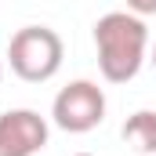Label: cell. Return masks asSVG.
<instances>
[{
    "mask_svg": "<svg viewBox=\"0 0 156 156\" xmlns=\"http://www.w3.org/2000/svg\"><path fill=\"white\" fill-rule=\"evenodd\" d=\"M66 44L51 26H22L7 44V62L11 73L26 83H47L62 69Z\"/></svg>",
    "mask_w": 156,
    "mask_h": 156,
    "instance_id": "7a4b0ae2",
    "label": "cell"
},
{
    "mask_svg": "<svg viewBox=\"0 0 156 156\" xmlns=\"http://www.w3.org/2000/svg\"><path fill=\"white\" fill-rule=\"evenodd\" d=\"M120 134H123V142L134 153L156 156V113L153 109H138L134 116H127V123H123Z\"/></svg>",
    "mask_w": 156,
    "mask_h": 156,
    "instance_id": "5b68a950",
    "label": "cell"
},
{
    "mask_svg": "<svg viewBox=\"0 0 156 156\" xmlns=\"http://www.w3.org/2000/svg\"><path fill=\"white\" fill-rule=\"evenodd\" d=\"M51 120L66 134H87L105 120V94L94 80H73L66 83L55 102H51Z\"/></svg>",
    "mask_w": 156,
    "mask_h": 156,
    "instance_id": "3957f363",
    "label": "cell"
},
{
    "mask_svg": "<svg viewBox=\"0 0 156 156\" xmlns=\"http://www.w3.org/2000/svg\"><path fill=\"white\" fill-rule=\"evenodd\" d=\"M98 69L109 83H127L142 73L149 51V26L131 11H109L94 22Z\"/></svg>",
    "mask_w": 156,
    "mask_h": 156,
    "instance_id": "6da1fadb",
    "label": "cell"
},
{
    "mask_svg": "<svg viewBox=\"0 0 156 156\" xmlns=\"http://www.w3.org/2000/svg\"><path fill=\"white\" fill-rule=\"evenodd\" d=\"M149 62H153V69H156V47H153V58H149Z\"/></svg>",
    "mask_w": 156,
    "mask_h": 156,
    "instance_id": "52a82bcc",
    "label": "cell"
},
{
    "mask_svg": "<svg viewBox=\"0 0 156 156\" xmlns=\"http://www.w3.org/2000/svg\"><path fill=\"white\" fill-rule=\"evenodd\" d=\"M47 120L33 109L0 113V156H37L47 145Z\"/></svg>",
    "mask_w": 156,
    "mask_h": 156,
    "instance_id": "277c9868",
    "label": "cell"
},
{
    "mask_svg": "<svg viewBox=\"0 0 156 156\" xmlns=\"http://www.w3.org/2000/svg\"><path fill=\"white\" fill-rule=\"evenodd\" d=\"M0 76H4V62H0Z\"/></svg>",
    "mask_w": 156,
    "mask_h": 156,
    "instance_id": "ba28073f",
    "label": "cell"
},
{
    "mask_svg": "<svg viewBox=\"0 0 156 156\" xmlns=\"http://www.w3.org/2000/svg\"><path fill=\"white\" fill-rule=\"evenodd\" d=\"M76 156H91V153H76Z\"/></svg>",
    "mask_w": 156,
    "mask_h": 156,
    "instance_id": "9c48e42d",
    "label": "cell"
},
{
    "mask_svg": "<svg viewBox=\"0 0 156 156\" xmlns=\"http://www.w3.org/2000/svg\"><path fill=\"white\" fill-rule=\"evenodd\" d=\"M127 11L138 18H149V15H156V0H127Z\"/></svg>",
    "mask_w": 156,
    "mask_h": 156,
    "instance_id": "8992f818",
    "label": "cell"
}]
</instances>
